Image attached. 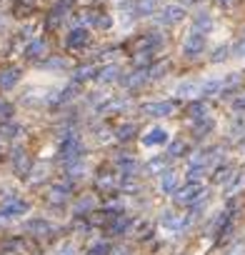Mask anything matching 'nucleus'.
I'll use <instances>...</instances> for the list:
<instances>
[{"instance_id":"nucleus-1","label":"nucleus","mask_w":245,"mask_h":255,"mask_svg":"<svg viewBox=\"0 0 245 255\" xmlns=\"http://www.w3.org/2000/svg\"><path fill=\"white\" fill-rule=\"evenodd\" d=\"M203 195H205V185L200 180H190L188 185H183L173 193V203L175 205H193V203L203 200Z\"/></svg>"},{"instance_id":"nucleus-2","label":"nucleus","mask_w":245,"mask_h":255,"mask_svg":"<svg viewBox=\"0 0 245 255\" xmlns=\"http://www.w3.org/2000/svg\"><path fill=\"white\" fill-rule=\"evenodd\" d=\"M85 153V148H83V143L78 140V138H70V140H63V145H60V160L63 163H75V160H80V155Z\"/></svg>"},{"instance_id":"nucleus-3","label":"nucleus","mask_w":245,"mask_h":255,"mask_svg":"<svg viewBox=\"0 0 245 255\" xmlns=\"http://www.w3.org/2000/svg\"><path fill=\"white\" fill-rule=\"evenodd\" d=\"M175 103L173 100H158V103H145L143 105V113L150 115V118H170L175 113Z\"/></svg>"},{"instance_id":"nucleus-4","label":"nucleus","mask_w":245,"mask_h":255,"mask_svg":"<svg viewBox=\"0 0 245 255\" xmlns=\"http://www.w3.org/2000/svg\"><path fill=\"white\" fill-rule=\"evenodd\" d=\"M203 50H205V33L193 30V33L185 38V43H183V53H185L188 58H195V55H200Z\"/></svg>"},{"instance_id":"nucleus-5","label":"nucleus","mask_w":245,"mask_h":255,"mask_svg":"<svg viewBox=\"0 0 245 255\" xmlns=\"http://www.w3.org/2000/svg\"><path fill=\"white\" fill-rule=\"evenodd\" d=\"M30 210V205L25 200H8L3 208H0V220H13L18 215H25Z\"/></svg>"},{"instance_id":"nucleus-6","label":"nucleus","mask_w":245,"mask_h":255,"mask_svg":"<svg viewBox=\"0 0 245 255\" xmlns=\"http://www.w3.org/2000/svg\"><path fill=\"white\" fill-rule=\"evenodd\" d=\"M185 18V8L183 5H165L163 10H160V23L163 25H175V23H180Z\"/></svg>"},{"instance_id":"nucleus-7","label":"nucleus","mask_w":245,"mask_h":255,"mask_svg":"<svg viewBox=\"0 0 245 255\" xmlns=\"http://www.w3.org/2000/svg\"><path fill=\"white\" fill-rule=\"evenodd\" d=\"M168 143V130L165 128H150L148 135H143V145L153 148V145H165Z\"/></svg>"},{"instance_id":"nucleus-8","label":"nucleus","mask_w":245,"mask_h":255,"mask_svg":"<svg viewBox=\"0 0 245 255\" xmlns=\"http://www.w3.org/2000/svg\"><path fill=\"white\" fill-rule=\"evenodd\" d=\"M13 168H15V173L18 175H28L30 173V168H33V163H30V155L25 153V150H13Z\"/></svg>"},{"instance_id":"nucleus-9","label":"nucleus","mask_w":245,"mask_h":255,"mask_svg":"<svg viewBox=\"0 0 245 255\" xmlns=\"http://www.w3.org/2000/svg\"><path fill=\"white\" fill-rule=\"evenodd\" d=\"M25 230L30 235H50L53 233V225L48 220H43V218H33V220L25 223Z\"/></svg>"},{"instance_id":"nucleus-10","label":"nucleus","mask_w":245,"mask_h":255,"mask_svg":"<svg viewBox=\"0 0 245 255\" xmlns=\"http://www.w3.org/2000/svg\"><path fill=\"white\" fill-rule=\"evenodd\" d=\"M18 80H20V70H18V68H5V70H0V88H3V90L15 88Z\"/></svg>"},{"instance_id":"nucleus-11","label":"nucleus","mask_w":245,"mask_h":255,"mask_svg":"<svg viewBox=\"0 0 245 255\" xmlns=\"http://www.w3.org/2000/svg\"><path fill=\"white\" fill-rule=\"evenodd\" d=\"M88 40H90V33H88L85 28H75V30H73V33L68 35V48L78 50V48L88 45Z\"/></svg>"},{"instance_id":"nucleus-12","label":"nucleus","mask_w":245,"mask_h":255,"mask_svg":"<svg viewBox=\"0 0 245 255\" xmlns=\"http://www.w3.org/2000/svg\"><path fill=\"white\" fill-rule=\"evenodd\" d=\"M115 163H118V168H120L122 178H125V175H135V173H138V163H135L130 155H118V158H115Z\"/></svg>"},{"instance_id":"nucleus-13","label":"nucleus","mask_w":245,"mask_h":255,"mask_svg":"<svg viewBox=\"0 0 245 255\" xmlns=\"http://www.w3.org/2000/svg\"><path fill=\"white\" fill-rule=\"evenodd\" d=\"M128 228H130V218H128V215H122V213L113 215V223H110V235H122Z\"/></svg>"},{"instance_id":"nucleus-14","label":"nucleus","mask_w":245,"mask_h":255,"mask_svg":"<svg viewBox=\"0 0 245 255\" xmlns=\"http://www.w3.org/2000/svg\"><path fill=\"white\" fill-rule=\"evenodd\" d=\"M160 190L163 193H175L178 190V173L175 170H165L160 175Z\"/></svg>"},{"instance_id":"nucleus-15","label":"nucleus","mask_w":245,"mask_h":255,"mask_svg":"<svg viewBox=\"0 0 245 255\" xmlns=\"http://www.w3.org/2000/svg\"><path fill=\"white\" fill-rule=\"evenodd\" d=\"M118 75H120V68L118 65H105V68H100L95 73V80L98 83H113V80H118Z\"/></svg>"},{"instance_id":"nucleus-16","label":"nucleus","mask_w":245,"mask_h":255,"mask_svg":"<svg viewBox=\"0 0 245 255\" xmlns=\"http://www.w3.org/2000/svg\"><path fill=\"white\" fill-rule=\"evenodd\" d=\"M200 88H203V83H195V80H185V83H180L178 85V95L180 98H193V95H200Z\"/></svg>"},{"instance_id":"nucleus-17","label":"nucleus","mask_w":245,"mask_h":255,"mask_svg":"<svg viewBox=\"0 0 245 255\" xmlns=\"http://www.w3.org/2000/svg\"><path fill=\"white\" fill-rule=\"evenodd\" d=\"M220 93H223V80H220V78H208V80L203 83V88H200V95H205V98L220 95Z\"/></svg>"},{"instance_id":"nucleus-18","label":"nucleus","mask_w":245,"mask_h":255,"mask_svg":"<svg viewBox=\"0 0 245 255\" xmlns=\"http://www.w3.org/2000/svg\"><path fill=\"white\" fill-rule=\"evenodd\" d=\"M188 115L198 123V120H205L208 118V103H203V100H195V103H190L188 105Z\"/></svg>"},{"instance_id":"nucleus-19","label":"nucleus","mask_w":245,"mask_h":255,"mask_svg":"<svg viewBox=\"0 0 245 255\" xmlns=\"http://www.w3.org/2000/svg\"><path fill=\"white\" fill-rule=\"evenodd\" d=\"M165 168H168V158H163V155H158V158L145 163V173H150V175H163Z\"/></svg>"},{"instance_id":"nucleus-20","label":"nucleus","mask_w":245,"mask_h":255,"mask_svg":"<svg viewBox=\"0 0 245 255\" xmlns=\"http://www.w3.org/2000/svg\"><path fill=\"white\" fill-rule=\"evenodd\" d=\"M160 223H163L165 228H170V230H178V228H183V225H188V218H178L175 213H170V210H165V213H163V218H160Z\"/></svg>"},{"instance_id":"nucleus-21","label":"nucleus","mask_w":245,"mask_h":255,"mask_svg":"<svg viewBox=\"0 0 245 255\" xmlns=\"http://www.w3.org/2000/svg\"><path fill=\"white\" fill-rule=\"evenodd\" d=\"M135 133H138V125H135V123H122L118 130H115V138H118L120 143H125V140H130Z\"/></svg>"},{"instance_id":"nucleus-22","label":"nucleus","mask_w":245,"mask_h":255,"mask_svg":"<svg viewBox=\"0 0 245 255\" xmlns=\"http://www.w3.org/2000/svg\"><path fill=\"white\" fill-rule=\"evenodd\" d=\"M128 108V100H122V98H115V100H108L105 105H100V113L103 115H113L118 110H125Z\"/></svg>"},{"instance_id":"nucleus-23","label":"nucleus","mask_w":245,"mask_h":255,"mask_svg":"<svg viewBox=\"0 0 245 255\" xmlns=\"http://www.w3.org/2000/svg\"><path fill=\"white\" fill-rule=\"evenodd\" d=\"M68 193H70V185H68V183H65V185H63V183H58V185H53V188H50V193H48V195H50V200H53V203H63V200L68 198Z\"/></svg>"},{"instance_id":"nucleus-24","label":"nucleus","mask_w":245,"mask_h":255,"mask_svg":"<svg viewBox=\"0 0 245 255\" xmlns=\"http://www.w3.org/2000/svg\"><path fill=\"white\" fill-rule=\"evenodd\" d=\"M145 78H150L148 70H135V73H130L128 78H122V83H125L128 88H138L140 83H145Z\"/></svg>"},{"instance_id":"nucleus-25","label":"nucleus","mask_w":245,"mask_h":255,"mask_svg":"<svg viewBox=\"0 0 245 255\" xmlns=\"http://www.w3.org/2000/svg\"><path fill=\"white\" fill-rule=\"evenodd\" d=\"M233 173H235V168H233V165H223V168H218V170H215L213 180H215L218 185H225V183L233 178Z\"/></svg>"},{"instance_id":"nucleus-26","label":"nucleus","mask_w":245,"mask_h":255,"mask_svg":"<svg viewBox=\"0 0 245 255\" xmlns=\"http://www.w3.org/2000/svg\"><path fill=\"white\" fill-rule=\"evenodd\" d=\"M20 133V128L15 125V123H10V120H0V135L3 138H15Z\"/></svg>"},{"instance_id":"nucleus-27","label":"nucleus","mask_w":245,"mask_h":255,"mask_svg":"<svg viewBox=\"0 0 245 255\" xmlns=\"http://www.w3.org/2000/svg\"><path fill=\"white\" fill-rule=\"evenodd\" d=\"M193 23H195V30H203V33H208V30L213 28V18H210L208 13H198Z\"/></svg>"},{"instance_id":"nucleus-28","label":"nucleus","mask_w":245,"mask_h":255,"mask_svg":"<svg viewBox=\"0 0 245 255\" xmlns=\"http://www.w3.org/2000/svg\"><path fill=\"white\" fill-rule=\"evenodd\" d=\"M240 83H243V75H240V73H230V75L223 80V93H230V90L240 88Z\"/></svg>"},{"instance_id":"nucleus-29","label":"nucleus","mask_w":245,"mask_h":255,"mask_svg":"<svg viewBox=\"0 0 245 255\" xmlns=\"http://www.w3.org/2000/svg\"><path fill=\"white\" fill-rule=\"evenodd\" d=\"M168 70H170V60H163V63H155V65L148 70V75H150L153 80H158V78H163Z\"/></svg>"},{"instance_id":"nucleus-30","label":"nucleus","mask_w":245,"mask_h":255,"mask_svg":"<svg viewBox=\"0 0 245 255\" xmlns=\"http://www.w3.org/2000/svg\"><path fill=\"white\" fill-rule=\"evenodd\" d=\"M158 8V0H138V15H153Z\"/></svg>"},{"instance_id":"nucleus-31","label":"nucleus","mask_w":245,"mask_h":255,"mask_svg":"<svg viewBox=\"0 0 245 255\" xmlns=\"http://www.w3.org/2000/svg\"><path fill=\"white\" fill-rule=\"evenodd\" d=\"M140 45H143V50H155V48H160V45H163V38H160L158 33H150Z\"/></svg>"},{"instance_id":"nucleus-32","label":"nucleus","mask_w":245,"mask_h":255,"mask_svg":"<svg viewBox=\"0 0 245 255\" xmlns=\"http://www.w3.org/2000/svg\"><path fill=\"white\" fill-rule=\"evenodd\" d=\"M40 53H45V43H43V40H33V43L25 48V58H38Z\"/></svg>"},{"instance_id":"nucleus-33","label":"nucleus","mask_w":245,"mask_h":255,"mask_svg":"<svg viewBox=\"0 0 245 255\" xmlns=\"http://www.w3.org/2000/svg\"><path fill=\"white\" fill-rule=\"evenodd\" d=\"M93 73H98L93 65H83V68H78V70H75V83H83V80H90V78H95Z\"/></svg>"},{"instance_id":"nucleus-34","label":"nucleus","mask_w":245,"mask_h":255,"mask_svg":"<svg viewBox=\"0 0 245 255\" xmlns=\"http://www.w3.org/2000/svg\"><path fill=\"white\" fill-rule=\"evenodd\" d=\"M213 125H215V123H213L210 118H205V120H198V123H195V135H198V138H203L205 133H210V130H213Z\"/></svg>"},{"instance_id":"nucleus-35","label":"nucleus","mask_w":245,"mask_h":255,"mask_svg":"<svg viewBox=\"0 0 245 255\" xmlns=\"http://www.w3.org/2000/svg\"><path fill=\"white\" fill-rule=\"evenodd\" d=\"M185 148H188V145H185L183 140H173V143L168 145V158H178V155H183Z\"/></svg>"},{"instance_id":"nucleus-36","label":"nucleus","mask_w":245,"mask_h":255,"mask_svg":"<svg viewBox=\"0 0 245 255\" xmlns=\"http://www.w3.org/2000/svg\"><path fill=\"white\" fill-rule=\"evenodd\" d=\"M240 185H243V175L238 173L235 178H230V180L225 183V193H228V195H233V193H235V190H238Z\"/></svg>"},{"instance_id":"nucleus-37","label":"nucleus","mask_w":245,"mask_h":255,"mask_svg":"<svg viewBox=\"0 0 245 255\" xmlns=\"http://www.w3.org/2000/svg\"><path fill=\"white\" fill-rule=\"evenodd\" d=\"M15 110H13V105L8 103V100H3L0 98V120H10V115H13Z\"/></svg>"},{"instance_id":"nucleus-38","label":"nucleus","mask_w":245,"mask_h":255,"mask_svg":"<svg viewBox=\"0 0 245 255\" xmlns=\"http://www.w3.org/2000/svg\"><path fill=\"white\" fill-rule=\"evenodd\" d=\"M75 90H78V83H73L70 88H65V90L60 93V98H58V103H68V100H73V98H75Z\"/></svg>"},{"instance_id":"nucleus-39","label":"nucleus","mask_w":245,"mask_h":255,"mask_svg":"<svg viewBox=\"0 0 245 255\" xmlns=\"http://www.w3.org/2000/svg\"><path fill=\"white\" fill-rule=\"evenodd\" d=\"M108 253H110L108 243H95V245H93V248H90L85 255H108Z\"/></svg>"},{"instance_id":"nucleus-40","label":"nucleus","mask_w":245,"mask_h":255,"mask_svg":"<svg viewBox=\"0 0 245 255\" xmlns=\"http://www.w3.org/2000/svg\"><path fill=\"white\" fill-rule=\"evenodd\" d=\"M240 133H245V123L238 118V120L233 123V128H230V135H233V138H240Z\"/></svg>"},{"instance_id":"nucleus-41","label":"nucleus","mask_w":245,"mask_h":255,"mask_svg":"<svg viewBox=\"0 0 245 255\" xmlns=\"http://www.w3.org/2000/svg\"><path fill=\"white\" fill-rule=\"evenodd\" d=\"M225 58H228V45H223V48H218V50H215V53L210 55V60H213V63H223Z\"/></svg>"},{"instance_id":"nucleus-42","label":"nucleus","mask_w":245,"mask_h":255,"mask_svg":"<svg viewBox=\"0 0 245 255\" xmlns=\"http://www.w3.org/2000/svg\"><path fill=\"white\" fill-rule=\"evenodd\" d=\"M203 173H205L203 165H190V168H188V178H190V180H200Z\"/></svg>"},{"instance_id":"nucleus-43","label":"nucleus","mask_w":245,"mask_h":255,"mask_svg":"<svg viewBox=\"0 0 245 255\" xmlns=\"http://www.w3.org/2000/svg\"><path fill=\"white\" fill-rule=\"evenodd\" d=\"M95 25H98V28H105V30H108V28L113 25V18H110V15H100V18H95Z\"/></svg>"},{"instance_id":"nucleus-44","label":"nucleus","mask_w":245,"mask_h":255,"mask_svg":"<svg viewBox=\"0 0 245 255\" xmlns=\"http://www.w3.org/2000/svg\"><path fill=\"white\" fill-rule=\"evenodd\" d=\"M133 230H135L138 235H143V233H148V230H150V223H148V220H138V223L133 225Z\"/></svg>"},{"instance_id":"nucleus-45","label":"nucleus","mask_w":245,"mask_h":255,"mask_svg":"<svg viewBox=\"0 0 245 255\" xmlns=\"http://www.w3.org/2000/svg\"><path fill=\"white\" fill-rule=\"evenodd\" d=\"M98 188H103V190H110V188H113V178H110V175H103V178H98Z\"/></svg>"},{"instance_id":"nucleus-46","label":"nucleus","mask_w":245,"mask_h":255,"mask_svg":"<svg viewBox=\"0 0 245 255\" xmlns=\"http://www.w3.org/2000/svg\"><path fill=\"white\" fill-rule=\"evenodd\" d=\"M228 255H245V245H243V243H238V245H235Z\"/></svg>"},{"instance_id":"nucleus-47","label":"nucleus","mask_w":245,"mask_h":255,"mask_svg":"<svg viewBox=\"0 0 245 255\" xmlns=\"http://www.w3.org/2000/svg\"><path fill=\"white\" fill-rule=\"evenodd\" d=\"M235 53H238L240 58H245V40H240V43L235 45Z\"/></svg>"},{"instance_id":"nucleus-48","label":"nucleus","mask_w":245,"mask_h":255,"mask_svg":"<svg viewBox=\"0 0 245 255\" xmlns=\"http://www.w3.org/2000/svg\"><path fill=\"white\" fill-rule=\"evenodd\" d=\"M73 3H75V0H60V3H58V8H60V10H68Z\"/></svg>"},{"instance_id":"nucleus-49","label":"nucleus","mask_w":245,"mask_h":255,"mask_svg":"<svg viewBox=\"0 0 245 255\" xmlns=\"http://www.w3.org/2000/svg\"><path fill=\"white\" fill-rule=\"evenodd\" d=\"M235 108H238V110H245V95L235 100Z\"/></svg>"},{"instance_id":"nucleus-50","label":"nucleus","mask_w":245,"mask_h":255,"mask_svg":"<svg viewBox=\"0 0 245 255\" xmlns=\"http://www.w3.org/2000/svg\"><path fill=\"white\" fill-rule=\"evenodd\" d=\"M115 255H130V250H128V248H118Z\"/></svg>"},{"instance_id":"nucleus-51","label":"nucleus","mask_w":245,"mask_h":255,"mask_svg":"<svg viewBox=\"0 0 245 255\" xmlns=\"http://www.w3.org/2000/svg\"><path fill=\"white\" fill-rule=\"evenodd\" d=\"M63 255H73V248H65V253Z\"/></svg>"},{"instance_id":"nucleus-52","label":"nucleus","mask_w":245,"mask_h":255,"mask_svg":"<svg viewBox=\"0 0 245 255\" xmlns=\"http://www.w3.org/2000/svg\"><path fill=\"white\" fill-rule=\"evenodd\" d=\"M220 3H228V0H220Z\"/></svg>"}]
</instances>
